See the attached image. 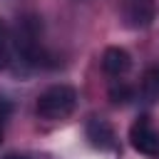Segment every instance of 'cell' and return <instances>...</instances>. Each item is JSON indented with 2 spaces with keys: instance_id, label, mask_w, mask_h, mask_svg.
I'll use <instances>...</instances> for the list:
<instances>
[{
  "instance_id": "obj_1",
  "label": "cell",
  "mask_w": 159,
  "mask_h": 159,
  "mask_svg": "<svg viewBox=\"0 0 159 159\" xmlns=\"http://www.w3.org/2000/svg\"><path fill=\"white\" fill-rule=\"evenodd\" d=\"M77 107V89L70 84H52L45 92H40L35 102V112L40 119L47 122H60L67 119Z\"/></svg>"
},
{
  "instance_id": "obj_2",
  "label": "cell",
  "mask_w": 159,
  "mask_h": 159,
  "mask_svg": "<svg viewBox=\"0 0 159 159\" xmlns=\"http://www.w3.org/2000/svg\"><path fill=\"white\" fill-rule=\"evenodd\" d=\"M42 22L35 15H25L15 25L12 45L15 52L27 62V65H40L42 62Z\"/></svg>"
},
{
  "instance_id": "obj_3",
  "label": "cell",
  "mask_w": 159,
  "mask_h": 159,
  "mask_svg": "<svg viewBox=\"0 0 159 159\" xmlns=\"http://www.w3.org/2000/svg\"><path fill=\"white\" fill-rule=\"evenodd\" d=\"M129 144L139 154H144L149 159H159V129L152 124V119L147 114L137 117L134 124L129 127Z\"/></svg>"
},
{
  "instance_id": "obj_4",
  "label": "cell",
  "mask_w": 159,
  "mask_h": 159,
  "mask_svg": "<svg viewBox=\"0 0 159 159\" xmlns=\"http://www.w3.org/2000/svg\"><path fill=\"white\" fill-rule=\"evenodd\" d=\"M157 15V2L154 0H124V20L129 27H149Z\"/></svg>"
},
{
  "instance_id": "obj_5",
  "label": "cell",
  "mask_w": 159,
  "mask_h": 159,
  "mask_svg": "<svg viewBox=\"0 0 159 159\" xmlns=\"http://www.w3.org/2000/svg\"><path fill=\"white\" fill-rule=\"evenodd\" d=\"M84 134H87L89 144L97 147V149H114L117 147V134L109 127V122L102 119V117H92L84 127Z\"/></svg>"
},
{
  "instance_id": "obj_6",
  "label": "cell",
  "mask_w": 159,
  "mask_h": 159,
  "mask_svg": "<svg viewBox=\"0 0 159 159\" xmlns=\"http://www.w3.org/2000/svg\"><path fill=\"white\" fill-rule=\"evenodd\" d=\"M132 67V55L119 47V45H112L102 52V70L109 75V77H124Z\"/></svg>"
},
{
  "instance_id": "obj_7",
  "label": "cell",
  "mask_w": 159,
  "mask_h": 159,
  "mask_svg": "<svg viewBox=\"0 0 159 159\" xmlns=\"http://www.w3.org/2000/svg\"><path fill=\"white\" fill-rule=\"evenodd\" d=\"M132 97H134V89H132L127 82L114 80V84L109 87V99H112V104H124V102H129Z\"/></svg>"
},
{
  "instance_id": "obj_8",
  "label": "cell",
  "mask_w": 159,
  "mask_h": 159,
  "mask_svg": "<svg viewBox=\"0 0 159 159\" xmlns=\"http://www.w3.org/2000/svg\"><path fill=\"white\" fill-rule=\"evenodd\" d=\"M7 62H10V35H7L5 22L0 20V70H5Z\"/></svg>"
},
{
  "instance_id": "obj_9",
  "label": "cell",
  "mask_w": 159,
  "mask_h": 159,
  "mask_svg": "<svg viewBox=\"0 0 159 159\" xmlns=\"http://www.w3.org/2000/svg\"><path fill=\"white\" fill-rule=\"evenodd\" d=\"M7 114H10V104H7L5 99H0V122H2Z\"/></svg>"
},
{
  "instance_id": "obj_10",
  "label": "cell",
  "mask_w": 159,
  "mask_h": 159,
  "mask_svg": "<svg viewBox=\"0 0 159 159\" xmlns=\"http://www.w3.org/2000/svg\"><path fill=\"white\" fill-rule=\"evenodd\" d=\"M5 159H27V157H25V154H7Z\"/></svg>"
},
{
  "instance_id": "obj_11",
  "label": "cell",
  "mask_w": 159,
  "mask_h": 159,
  "mask_svg": "<svg viewBox=\"0 0 159 159\" xmlns=\"http://www.w3.org/2000/svg\"><path fill=\"white\" fill-rule=\"evenodd\" d=\"M0 144H2V127H0Z\"/></svg>"
}]
</instances>
